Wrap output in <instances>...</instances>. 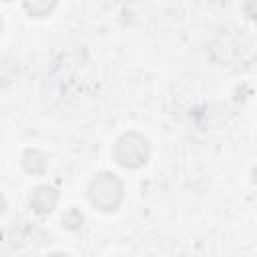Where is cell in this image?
Masks as SVG:
<instances>
[{
    "label": "cell",
    "instance_id": "6da1fadb",
    "mask_svg": "<svg viewBox=\"0 0 257 257\" xmlns=\"http://www.w3.org/2000/svg\"><path fill=\"white\" fill-rule=\"evenodd\" d=\"M124 199V185L112 173H98L88 185V201L104 213H112Z\"/></svg>",
    "mask_w": 257,
    "mask_h": 257
},
{
    "label": "cell",
    "instance_id": "7a4b0ae2",
    "mask_svg": "<svg viewBox=\"0 0 257 257\" xmlns=\"http://www.w3.org/2000/svg\"><path fill=\"white\" fill-rule=\"evenodd\" d=\"M151 155V147L149 141L139 135V133H124L116 139L114 147H112V157L114 161L124 167V169H139L149 161Z\"/></svg>",
    "mask_w": 257,
    "mask_h": 257
},
{
    "label": "cell",
    "instance_id": "3957f363",
    "mask_svg": "<svg viewBox=\"0 0 257 257\" xmlns=\"http://www.w3.org/2000/svg\"><path fill=\"white\" fill-rule=\"evenodd\" d=\"M58 203V191L50 185H38L30 195V207L36 215H48Z\"/></svg>",
    "mask_w": 257,
    "mask_h": 257
},
{
    "label": "cell",
    "instance_id": "277c9868",
    "mask_svg": "<svg viewBox=\"0 0 257 257\" xmlns=\"http://www.w3.org/2000/svg\"><path fill=\"white\" fill-rule=\"evenodd\" d=\"M22 167L32 175H40L46 171V157L36 149H28L22 155Z\"/></svg>",
    "mask_w": 257,
    "mask_h": 257
},
{
    "label": "cell",
    "instance_id": "5b68a950",
    "mask_svg": "<svg viewBox=\"0 0 257 257\" xmlns=\"http://www.w3.org/2000/svg\"><path fill=\"white\" fill-rule=\"evenodd\" d=\"M82 223H84V217H82V213H80L78 209H68V211L64 213V217H62V225H64V229H68V231L80 229Z\"/></svg>",
    "mask_w": 257,
    "mask_h": 257
},
{
    "label": "cell",
    "instance_id": "8992f818",
    "mask_svg": "<svg viewBox=\"0 0 257 257\" xmlns=\"http://www.w3.org/2000/svg\"><path fill=\"white\" fill-rule=\"evenodd\" d=\"M56 4L54 2H24V8L28 10L30 16H46Z\"/></svg>",
    "mask_w": 257,
    "mask_h": 257
},
{
    "label": "cell",
    "instance_id": "52a82bcc",
    "mask_svg": "<svg viewBox=\"0 0 257 257\" xmlns=\"http://www.w3.org/2000/svg\"><path fill=\"white\" fill-rule=\"evenodd\" d=\"M48 257H68V255H64V253H52V255H48Z\"/></svg>",
    "mask_w": 257,
    "mask_h": 257
}]
</instances>
